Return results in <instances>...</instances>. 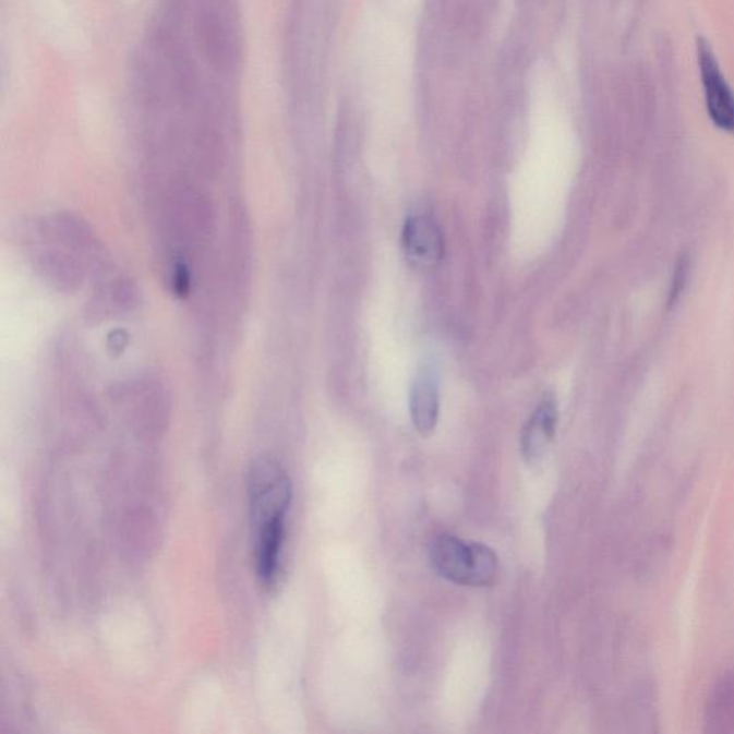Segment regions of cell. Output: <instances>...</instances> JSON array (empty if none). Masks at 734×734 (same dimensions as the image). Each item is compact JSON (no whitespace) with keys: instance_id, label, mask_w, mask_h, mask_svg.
Returning a JSON list of instances; mask_svg holds the SVG:
<instances>
[{"instance_id":"6da1fadb","label":"cell","mask_w":734,"mask_h":734,"mask_svg":"<svg viewBox=\"0 0 734 734\" xmlns=\"http://www.w3.org/2000/svg\"><path fill=\"white\" fill-rule=\"evenodd\" d=\"M360 52L368 98L382 105L406 101L412 76V45L404 27L373 8L363 20Z\"/></svg>"},{"instance_id":"7a4b0ae2","label":"cell","mask_w":734,"mask_h":734,"mask_svg":"<svg viewBox=\"0 0 734 734\" xmlns=\"http://www.w3.org/2000/svg\"><path fill=\"white\" fill-rule=\"evenodd\" d=\"M248 498L254 541L286 537L293 486L289 473L272 456H258L250 465Z\"/></svg>"},{"instance_id":"3957f363","label":"cell","mask_w":734,"mask_h":734,"mask_svg":"<svg viewBox=\"0 0 734 734\" xmlns=\"http://www.w3.org/2000/svg\"><path fill=\"white\" fill-rule=\"evenodd\" d=\"M431 563L441 577L459 586L488 587L498 576V558L490 546L444 533L433 540Z\"/></svg>"},{"instance_id":"277c9868","label":"cell","mask_w":734,"mask_h":734,"mask_svg":"<svg viewBox=\"0 0 734 734\" xmlns=\"http://www.w3.org/2000/svg\"><path fill=\"white\" fill-rule=\"evenodd\" d=\"M164 225L178 244L194 249L203 245L216 228L213 200L197 186L176 185L164 204Z\"/></svg>"},{"instance_id":"5b68a950","label":"cell","mask_w":734,"mask_h":734,"mask_svg":"<svg viewBox=\"0 0 734 734\" xmlns=\"http://www.w3.org/2000/svg\"><path fill=\"white\" fill-rule=\"evenodd\" d=\"M36 230L74 253L88 272L104 275L109 266L107 250L94 228L72 213H55L44 218Z\"/></svg>"},{"instance_id":"8992f818","label":"cell","mask_w":734,"mask_h":734,"mask_svg":"<svg viewBox=\"0 0 734 734\" xmlns=\"http://www.w3.org/2000/svg\"><path fill=\"white\" fill-rule=\"evenodd\" d=\"M38 231V230H36ZM39 234V243L31 245L29 260L39 279L59 293H76L88 275V268L70 250Z\"/></svg>"},{"instance_id":"52a82bcc","label":"cell","mask_w":734,"mask_h":734,"mask_svg":"<svg viewBox=\"0 0 734 734\" xmlns=\"http://www.w3.org/2000/svg\"><path fill=\"white\" fill-rule=\"evenodd\" d=\"M697 62L703 84L706 108L719 130L734 134V93L708 40H697Z\"/></svg>"},{"instance_id":"ba28073f","label":"cell","mask_w":734,"mask_h":734,"mask_svg":"<svg viewBox=\"0 0 734 734\" xmlns=\"http://www.w3.org/2000/svg\"><path fill=\"white\" fill-rule=\"evenodd\" d=\"M402 248L413 267L430 270L444 257L441 228L428 214H412L404 226Z\"/></svg>"},{"instance_id":"9c48e42d","label":"cell","mask_w":734,"mask_h":734,"mask_svg":"<svg viewBox=\"0 0 734 734\" xmlns=\"http://www.w3.org/2000/svg\"><path fill=\"white\" fill-rule=\"evenodd\" d=\"M122 398L131 406L135 423L148 428H159L166 422L170 398L163 382L158 377H143V380L127 385Z\"/></svg>"},{"instance_id":"30bf717a","label":"cell","mask_w":734,"mask_h":734,"mask_svg":"<svg viewBox=\"0 0 734 734\" xmlns=\"http://www.w3.org/2000/svg\"><path fill=\"white\" fill-rule=\"evenodd\" d=\"M557 423V402L553 396H544L522 431L521 453L528 462H537L545 455L554 440Z\"/></svg>"},{"instance_id":"8fae6325","label":"cell","mask_w":734,"mask_h":734,"mask_svg":"<svg viewBox=\"0 0 734 734\" xmlns=\"http://www.w3.org/2000/svg\"><path fill=\"white\" fill-rule=\"evenodd\" d=\"M409 408L414 430L423 436H430L440 418L437 383L430 371H422L414 377L410 387Z\"/></svg>"},{"instance_id":"7c38bea8","label":"cell","mask_w":734,"mask_h":734,"mask_svg":"<svg viewBox=\"0 0 734 734\" xmlns=\"http://www.w3.org/2000/svg\"><path fill=\"white\" fill-rule=\"evenodd\" d=\"M706 724L711 733L734 731V672L722 677L710 693Z\"/></svg>"},{"instance_id":"4fadbf2b","label":"cell","mask_w":734,"mask_h":734,"mask_svg":"<svg viewBox=\"0 0 734 734\" xmlns=\"http://www.w3.org/2000/svg\"><path fill=\"white\" fill-rule=\"evenodd\" d=\"M136 291L134 286L124 277H118L99 287L95 291L93 300V313L97 316L107 317L116 316V314L130 312L135 308Z\"/></svg>"},{"instance_id":"5bb4252c","label":"cell","mask_w":734,"mask_h":734,"mask_svg":"<svg viewBox=\"0 0 734 734\" xmlns=\"http://www.w3.org/2000/svg\"><path fill=\"white\" fill-rule=\"evenodd\" d=\"M387 7L400 15H410L421 7L422 0H386Z\"/></svg>"}]
</instances>
